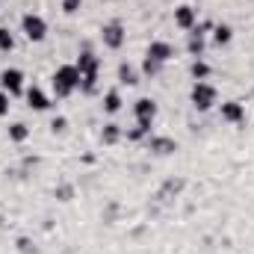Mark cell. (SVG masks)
I'll list each match as a JSON object with an SVG mask.
<instances>
[{"instance_id":"1","label":"cell","mask_w":254,"mask_h":254,"mask_svg":"<svg viewBox=\"0 0 254 254\" xmlns=\"http://www.w3.org/2000/svg\"><path fill=\"white\" fill-rule=\"evenodd\" d=\"M77 71H80V92L92 95L98 89V71H101V60L92 54V48H83L77 57Z\"/></svg>"},{"instance_id":"2","label":"cell","mask_w":254,"mask_h":254,"mask_svg":"<svg viewBox=\"0 0 254 254\" xmlns=\"http://www.w3.org/2000/svg\"><path fill=\"white\" fill-rule=\"evenodd\" d=\"M51 86H54L57 98H68L71 92H77L80 89V71H77V65H60L54 71V77H51Z\"/></svg>"},{"instance_id":"3","label":"cell","mask_w":254,"mask_h":254,"mask_svg":"<svg viewBox=\"0 0 254 254\" xmlns=\"http://www.w3.org/2000/svg\"><path fill=\"white\" fill-rule=\"evenodd\" d=\"M192 107L198 110V113H207V110H213V104L219 101V92H216V86H210L207 80H198L195 86H192Z\"/></svg>"},{"instance_id":"4","label":"cell","mask_w":254,"mask_h":254,"mask_svg":"<svg viewBox=\"0 0 254 254\" xmlns=\"http://www.w3.org/2000/svg\"><path fill=\"white\" fill-rule=\"evenodd\" d=\"M21 33H24L27 42H42L48 36V21L42 15H36V12H27L21 18Z\"/></svg>"},{"instance_id":"5","label":"cell","mask_w":254,"mask_h":254,"mask_svg":"<svg viewBox=\"0 0 254 254\" xmlns=\"http://www.w3.org/2000/svg\"><path fill=\"white\" fill-rule=\"evenodd\" d=\"M133 116H136V127H139L142 133H151V125H154V119H157V104H154L151 98H139V101L133 104Z\"/></svg>"},{"instance_id":"6","label":"cell","mask_w":254,"mask_h":254,"mask_svg":"<svg viewBox=\"0 0 254 254\" xmlns=\"http://www.w3.org/2000/svg\"><path fill=\"white\" fill-rule=\"evenodd\" d=\"M125 24L122 21H110V24H104L101 27V39H104V45L107 48H113V51H119L122 45H125Z\"/></svg>"},{"instance_id":"7","label":"cell","mask_w":254,"mask_h":254,"mask_svg":"<svg viewBox=\"0 0 254 254\" xmlns=\"http://www.w3.org/2000/svg\"><path fill=\"white\" fill-rule=\"evenodd\" d=\"M0 86H3L6 95H21V92H24V74H21L18 68H6V71L0 74Z\"/></svg>"},{"instance_id":"8","label":"cell","mask_w":254,"mask_h":254,"mask_svg":"<svg viewBox=\"0 0 254 254\" xmlns=\"http://www.w3.org/2000/svg\"><path fill=\"white\" fill-rule=\"evenodd\" d=\"M222 122H228V125H246V107L240 104V101H228V104H222Z\"/></svg>"},{"instance_id":"9","label":"cell","mask_w":254,"mask_h":254,"mask_svg":"<svg viewBox=\"0 0 254 254\" xmlns=\"http://www.w3.org/2000/svg\"><path fill=\"white\" fill-rule=\"evenodd\" d=\"M175 24H178L181 30L192 33V30L198 27V12H195L192 6H187V3H184V6H178V9H175Z\"/></svg>"},{"instance_id":"10","label":"cell","mask_w":254,"mask_h":254,"mask_svg":"<svg viewBox=\"0 0 254 254\" xmlns=\"http://www.w3.org/2000/svg\"><path fill=\"white\" fill-rule=\"evenodd\" d=\"M145 57H151V60H157V63L166 65L169 60H172V57H175V48H172L169 42H160V39H157V42H151V45H148Z\"/></svg>"},{"instance_id":"11","label":"cell","mask_w":254,"mask_h":254,"mask_svg":"<svg viewBox=\"0 0 254 254\" xmlns=\"http://www.w3.org/2000/svg\"><path fill=\"white\" fill-rule=\"evenodd\" d=\"M27 104H30V110H48L51 107V98L39 89V86H33V89H27Z\"/></svg>"},{"instance_id":"12","label":"cell","mask_w":254,"mask_h":254,"mask_svg":"<svg viewBox=\"0 0 254 254\" xmlns=\"http://www.w3.org/2000/svg\"><path fill=\"white\" fill-rule=\"evenodd\" d=\"M204 30H207V24H204V27H195L190 33V42H187V51H190L195 60L204 54Z\"/></svg>"},{"instance_id":"13","label":"cell","mask_w":254,"mask_h":254,"mask_svg":"<svg viewBox=\"0 0 254 254\" xmlns=\"http://www.w3.org/2000/svg\"><path fill=\"white\" fill-rule=\"evenodd\" d=\"M148 148H151L154 154H175V151H178L175 139H169V136H154V139H148Z\"/></svg>"},{"instance_id":"14","label":"cell","mask_w":254,"mask_h":254,"mask_svg":"<svg viewBox=\"0 0 254 254\" xmlns=\"http://www.w3.org/2000/svg\"><path fill=\"white\" fill-rule=\"evenodd\" d=\"M231 39H234V30H231V24H216L213 27V42L222 48V45H231Z\"/></svg>"},{"instance_id":"15","label":"cell","mask_w":254,"mask_h":254,"mask_svg":"<svg viewBox=\"0 0 254 254\" xmlns=\"http://www.w3.org/2000/svg\"><path fill=\"white\" fill-rule=\"evenodd\" d=\"M119 83H122V86H136V83H139V74H136L133 65H127V63L119 65Z\"/></svg>"},{"instance_id":"16","label":"cell","mask_w":254,"mask_h":254,"mask_svg":"<svg viewBox=\"0 0 254 254\" xmlns=\"http://www.w3.org/2000/svg\"><path fill=\"white\" fill-rule=\"evenodd\" d=\"M122 110V95H119V89H110L107 95H104V113H119Z\"/></svg>"},{"instance_id":"17","label":"cell","mask_w":254,"mask_h":254,"mask_svg":"<svg viewBox=\"0 0 254 254\" xmlns=\"http://www.w3.org/2000/svg\"><path fill=\"white\" fill-rule=\"evenodd\" d=\"M119 139H122L119 125H104V130H101V142H104V145H116Z\"/></svg>"},{"instance_id":"18","label":"cell","mask_w":254,"mask_h":254,"mask_svg":"<svg viewBox=\"0 0 254 254\" xmlns=\"http://www.w3.org/2000/svg\"><path fill=\"white\" fill-rule=\"evenodd\" d=\"M210 71H213V68L204 63L201 57H198V60L192 63V77H195V83H198V80H207V77H210Z\"/></svg>"},{"instance_id":"19","label":"cell","mask_w":254,"mask_h":254,"mask_svg":"<svg viewBox=\"0 0 254 254\" xmlns=\"http://www.w3.org/2000/svg\"><path fill=\"white\" fill-rule=\"evenodd\" d=\"M27 136H30V127H27V125H21V122H18V125L9 127V139H12V142H18V145H21V142H27Z\"/></svg>"},{"instance_id":"20","label":"cell","mask_w":254,"mask_h":254,"mask_svg":"<svg viewBox=\"0 0 254 254\" xmlns=\"http://www.w3.org/2000/svg\"><path fill=\"white\" fill-rule=\"evenodd\" d=\"M12 48H15V36H12L6 27H0V51H3V54H9Z\"/></svg>"},{"instance_id":"21","label":"cell","mask_w":254,"mask_h":254,"mask_svg":"<svg viewBox=\"0 0 254 254\" xmlns=\"http://www.w3.org/2000/svg\"><path fill=\"white\" fill-rule=\"evenodd\" d=\"M142 71H145L148 77H157V74L163 71V63H157V60H151V57H145V63H142Z\"/></svg>"},{"instance_id":"22","label":"cell","mask_w":254,"mask_h":254,"mask_svg":"<svg viewBox=\"0 0 254 254\" xmlns=\"http://www.w3.org/2000/svg\"><path fill=\"white\" fill-rule=\"evenodd\" d=\"M18 252H21V254H39V249L33 246V240L21 237V240H18Z\"/></svg>"},{"instance_id":"23","label":"cell","mask_w":254,"mask_h":254,"mask_svg":"<svg viewBox=\"0 0 254 254\" xmlns=\"http://www.w3.org/2000/svg\"><path fill=\"white\" fill-rule=\"evenodd\" d=\"M80 6H83V0H63V12L65 15H74Z\"/></svg>"},{"instance_id":"24","label":"cell","mask_w":254,"mask_h":254,"mask_svg":"<svg viewBox=\"0 0 254 254\" xmlns=\"http://www.w3.org/2000/svg\"><path fill=\"white\" fill-rule=\"evenodd\" d=\"M9 98H12V95L0 92V116H9V107H12V104H9Z\"/></svg>"},{"instance_id":"25","label":"cell","mask_w":254,"mask_h":254,"mask_svg":"<svg viewBox=\"0 0 254 254\" xmlns=\"http://www.w3.org/2000/svg\"><path fill=\"white\" fill-rule=\"evenodd\" d=\"M65 127H68V122H65L63 116H60V119H54V122H51V130H54V133H65Z\"/></svg>"},{"instance_id":"26","label":"cell","mask_w":254,"mask_h":254,"mask_svg":"<svg viewBox=\"0 0 254 254\" xmlns=\"http://www.w3.org/2000/svg\"><path fill=\"white\" fill-rule=\"evenodd\" d=\"M71 187H60V190H57V198H60V201H71Z\"/></svg>"}]
</instances>
